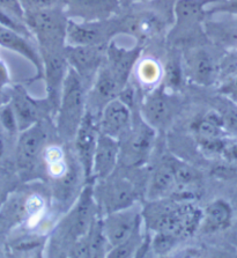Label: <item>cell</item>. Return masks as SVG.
Listing matches in <instances>:
<instances>
[{"label":"cell","mask_w":237,"mask_h":258,"mask_svg":"<svg viewBox=\"0 0 237 258\" xmlns=\"http://www.w3.org/2000/svg\"><path fill=\"white\" fill-rule=\"evenodd\" d=\"M0 124H2V126L4 127L5 132H7V134L11 136H14L17 135L18 132H20V130H19L17 117H15L14 110L13 108H12L11 103H7L0 109Z\"/></svg>","instance_id":"obj_31"},{"label":"cell","mask_w":237,"mask_h":258,"mask_svg":"<svg viewBox=\"0 0 237 258\" xmlns=\"http://www.w3.org/2000/svg\"><path fill=\"white\" fill-rule=\"evenodd\" d=\"M221 115L223 117V122H224V126H226V130L237 135V109L235 108L227 109V110Z\"/></svg>","instance_id":"obj_36"},{"label":"cell","mask_w":237,"mask_h":258,"mask_svg":"<svg viewBox=\"0 0 237 258\" xmlns=\"http://www.w3.org/2000/svg\"><path fill=\"white\" fill-rule=\"evenodd\" d=\"M145 213L147 226L153 232L168 233L185 238L197 232L203 220L204 211L184 201H168L165 198L150 201Z\"/></svg>","instance_id":"obj_1"},{"label":"cell","mask_w":237,"mask_h":258,"mask_svg":"<svg viewBox=\"0 0 237 258\" xmlns=\"http://www.w3.org/2000/svg\"><path fill=\"white\" fill-rule=\"evenodd\" d=\"M162 77L161 66L153 59L141 60L137 65V78L142 86L151 88L159 84Z\"/></svg>","instance_id":"obj_26"},{"label":"cell","mask_w":237,"mask_h":258,"mask_svg":"<svg viewBox=\"0 0 237 258\" xmlns=\"http://www.w3.org/2000/svg\"><path fill=\"white\" fill-rule=\"evenodd\" d=\"M5 187H6V181L5 177L0 174V204L4 202V196H5Z\"/></svg>","instance_id":"obj_40"},{"label":"cell","mask_w":237,"mask_h":258,"mask_svg":"<svg viewBox=\"0 0 237 258\" xmlns=\"http://www.w3.org/2000/svg\"><path fill=\"white\" fill-rule=\"evenodd\" d=\"M143 120L154 128L161 127L168 122L172 115V108L168 97L162 91L155 89L143 99L141 107Z\"/></svg>","instance_id":"obj_20"},{"label":"cell","mask_w":237,"mask_h":258,"mask_svg":"<svg viewBox=\"0 0 237 258\" xmlns=\"http://www.w3.org/2000/svg\"><path fill=\"white\" fill-rule=\"evenodd\" d=\"M140 56V49L138 46L125 49L112 43L107 48V66L114 76L117 78L120 85L125 86L129 83V77L133 66L137 64Z\"/></svg>","instance_id":"obj_16"},{"label":"cell","mask_w":237,"mask_h":258,"mask_svg":"<svg viewBox=\"0 0 237 258\" xmlns=\"http://www.w3.org/2000/svg\"><path fill=\"white\" fill-rule=\"evenodd\" d=\"M120 160V142L104 134L99 135L93 159V183L108 178L115 173Z\"/></svg>","instance_id":"obj_13"},{"label":"cell","mask_w":237,"mask_h":258,"mask_svg":"<svg viewBox=\"0 0 237 258\" xmlns=\"http://www.w3.org/2000/svg\"><path fill=\"white\" fill-rule=\"evenodd\" d=\"M111 25L107 20L67 22V43L68 45H103L110 36Z\"/></svg>","instance_id":"obj_14"},{"label":"cell","mask_w":237,"mask_h":258,"mask_svg":"<svg viewBox=\"0 0 237 258\" xmlns=\"http://www.w3.org/2000/svg\"><path fill=\"white\" fill-rule=\"evenodd\" d=\"M189 66L191 70L192 77L194 76L200 83H207L212 79L214 74V65L209 54L205 51H197L192 53L191 58L189 59Z\"/></svg>","instance_id":"obj_24"},{"label":"cell","mask_w":237,"mask_h":258,"mask_svg":"<svg viewBox=\"0 0 237 258\" xmlns=\"http://www.w3.org/2000/svg\"><path fill=\"white\" fill-rule=\"evenodd\" d=\"M65 159H66L65 152L61 147L59 146L45 147V150L43 152V160L46 167L50 165H53V163L64 161Z\"/></svg>","instance_id":"obj_32"},{"label":"cell","mask_w":237,"mask_h":258,"mask_svg":"<svg viewBox=\"0 0 237 258\" xmlns=\"http://www.w3.org/2000/svg\"><path fill=\"white\" fill-rule=\"evenodd\" d=\"M141 2H146V0H141Z\"/></svg>","instance_id":"obj_41"},{"label":"cell","mask_w":237,"mask_h":258,"mask_svg":"<svg viewBox=\"0 0 237 258\" xmlns=\"http://www.w3.org/2000/svg\"><path fill=\"white\" fill-rule=\"evenodd\" d=\"M232 219V209L228 202L216 199L206 207L200 227L204 234L217 233L226 229Z\"/></svg>","instance_id":"obj_21"},{"label":"cell","mask_w":237,"mask_h":258,"mask_svg":"<svg viewBox=\"0 0 237 258\" xmlns=\"http://www.w3.org/2000/svg\"><path fill=\"white\" fill-rule=\"evenodd\" d=\"M10 103L17 117L20 132L41 120L42 104L34 100L22 87L14 88Z\"/></svg>","instance_id":"obj_17"},{"label":"cell","mask_w":237,"mask_h":258,"mask_svg":"<svg viewBox=\"0 0 237 258\" xmlns=\"http://www.w3.org/2000/svg\"><path fill=\"white\" fill-rule=\"evenodd\" d=\"M122 89L123 86L120 85L117 78L114 76V73L107 65L103 64L92 85L91 100L93 103L92 107H87V109L96 117L97 115L100 117L103 108L110 101L117 99Z\"/></svg>","instance_id":"obj_15"},{"label":"cell","mask_w":237,"mask_h":258,"mask_svg":"<svg viewBox=\"0 0 237 258\" xmlns=\"http://www.w3.org/2000/svg\"><path fill=\"white\" fill-rule=\"evenodd\" d=\"M167 80L170 86H178L181 80V68L178 61L172 60L169 61L168 68H167Z\"/></svg>","instance_id":"obj_34"},{"label":"cell","mask_w":237,"mask_h":258,"mask_svg":"<svg viewBox=\"0 0 237 258\" xmlns=\"http://www.w3.org/2000/svg\"><path fill=\"white\" fill-rule=\"evenodd\" d=\"M25 21L32 30L42 54L64 52L67 42V20L56 6L25 13ZM41 54V56H42Z\"/></svg>","instance_id":"obj_3"},{"label":"cell","mask_w":237,"mask_h":258,"mask_svg":"<svg viewBox=\"0 0 237 258\" xmlns=\"http://www.w3.org/2000/svg\"><path fill=\"white\" fill-rule=\"evenodd\" d=\"M143 238L141 235V227L135 230V233L131 237L124 241L116 247L109 250L108 256L110 258H129L133 257L138 251H140Z\"/></svg>","instance_id":"obj_27"},{"label":"cell","mask_w":237,"mask_h":258,"mask_svg":"<svg viewBox=\"0 0 237 258\" xmlns=\"http://www.w3.org/2000/svg\"><path fill=\"white\" fill-rule=\"evenodd\" d=\"M103 228L108 238L109 247L114 248L123 243L127 238L140 228L142 221V212L137 205L126 209L115 211L106 214L102 218Z\"/></svg>","instance_id":"obj_7"},{"label":"cell","mask_w":237,"mask_h":258,"mask_svg":"<svg viewBox=\"0 0 237 258\" xmlns=\"http://www.w3.org/2000/svg\"><path fill=\"white\" fill-rule=\"evenodd\" d=\"M155 140V128L148 123L132 125L131 131L120 140V159L127 166L139 167L148 160Z\"/></svg>","instance_id":"obj_5"},{"label":"cell","mask_w":237,"mask_h":258,"mask_svg":"<svg viewBox=\"0 0 237 258\" xmlns=\"http://www.w3.org/2000/svg\"><path fill=\"white\" fill-rule=\"evenodd\" d=\"M22 212L26 214L29 221L35 220L43 213L44 211V199L40 195H30L25 199L22 204Z\"/></svg>","instance_id":"obj_30"},{"label":"cell","mask_w":237,"mask_h":258,"mask_svg":"<svg viewBox=\"0 0 237 258\" xmlns=\"http://www.w3.org/2000/svg\"><path fill=\"white\" fill-rule=\"evenodd\" d=\"M177 187V182L168 161L155 169L147 189V198L149 201H159L172 195Z\"/></svg>","instance_id":"obj_22"},{"label":"cell","mask_w":237,"mask_h":258,"mask_svg":"<svg viewBox=\"0 0 237 258\" xmlns=\"http://www.w3.org/2000/svg\"><path fill=\"white\" fill-rule=\"evenodd\" d=\"M214 11H220V12H229V13L237 14V0H229L227 3L219 4L213 7Z\"/></svg>","instance_id":"obj_38"},{"label":"cell","mask_w":237,"mask_h":258,"mask_svg":"<svg viewBox=\"0 0 237 258\" xmlns=\"http://www.w3.org/2000/svg\"><path fill=\"white\" fill-rule=\"evenodd\" d=\"M86 85L79 74L68 68L66 74L59 107L56 114L58 135L66 142L74 139L75 134L87 111Z\"/></svg>","instance_id":"obj_2"},{"label":"cell","mask_w":237,"mask_h":258,"mask_svg":"<svg viewBox=\"0 0 237 258\" xmlns=\"http://www.w3.org/2000/svg\"><path fill=\"white\" fill-rule=\"evenodd\" d=\"M100 211L108 214L135 204L137 190L130 179L114 174L100 181Z\"/></svg>","instance_id":"obj_6"},{"label":"cell","mask_w":237,"mask_h":258,"mask_svg":"<svg viewBox=\"0 0 237 258\" xmlns=\"http://www.w3.org/2000/svg\"><path fill=\"white\" fill-rule=\"evenodd\" d=\"M44 66V79L46 85L48 102L52 110L56 112L59 107L63 86L68 71V62L64 52H52L42 54Z\"/></svg>","instance_id":"obj_12"},{"label":"cell","mask_w":237,"mask_h":258,"mask_svg":"<svg viewBox=\"0 0 237 258\" xmlns=\"http://www.w3.org/2000/svg\"><path fill=\"white\" fill-rule=\"evenodd\" d=\"M205 4V0H177L175 5L177 26L194 25L203 15Z\"/></svg>","instance_id":"obj_23"},{"label":"cell","mask_w":237,"mask_h":258,"mask_svg":"<svg viewBox=\"0 0 237 258\" xmlns=\"http://www.w3.org/2000/svg\"><path fill=\"white\" fill-rule=\"evenodd\" d=\"M63 3L83 21L106 20L118 9V0H63Z\"/></svg>","instance_id":"obj_19"},{"label":"cell","mask_w":237,"mask_h":258,"mask_svg":"<svg viewBox=\"0 0 237 258\" xmlns=\"http://www.w3.org/2000/svg\"><path fill=\"white\" fill-rule=\"evenodd\" d=\"M0 46L27 58L36 68L37 76H43L44 66L42 56L30 43V38L0 25Z\"/></svg>","instance_id":"obj_18"},{"label":"cell","mask_w":237,"mask_h":258,"mask_svg":"<svg viewBox=\"0 0 237 258\" xmlns=\"http://www.w3.org/2000/svg\"><path fill=\"white\" fill-rule=\"evenodd\" d=\"M221 155H222L224 159H227L228 161L237 162V142H234V143L228 142Z\"/></svg>","instance_id":"obj_37"},{"label":"cell","mask_w":237,"mask_h":258,"mask_svg":"<svg viewBox=\"0 0 237 258\" xmlns=\"http://www.w3.org/2000/svg\"><path fill=\"white\" fill-rule=\"evenodd\" d=\"M26 12L30 11H38L50 9V7H54L57 4V0H19Z\"/></svg>","instance_id":"obj_33"},{"label":"cell","mask_w":237,"mask_h":258,"mask_svg":"<svg viewBox=\"0 0 237 258\" xmlns=\"http://www.w3.org/2000/svg\"><path fill=\"white\" fill-rule=\"evenodd\" d=\"M96 206L94 186L93 183H88L58 227V237L64 243V247L67 248V252L75 241L87 235L91 230L97 218Z\"/></svg>","instance_id":"obj_4"},{"label":"cell","mask_w":237,"mask_h":258,"mask_svg":"<svg viewBox=\"0 0 237 258\" xmlns=\"http://www.w3.org/2000/svg\"><path fill=\"white\" fill-rule=\"evenodd\" d=\"M168 163L172 168L175 178H176L177 186H188L199 179L198 171L181 160L172 158L168 160Z\"/></svg>","instance_id":"obj_28"},{"label":"cell","mask_w":237,"mask_h":258,"mask_svg":"<svg viewBox=\"0 0 237 258\" xmlns=\"http://www.w3.org/2000/svg\"><path fill=\"white\" fill-rule=\"evenodd\" d=\"M89 243H91V252L93 258L107 257L110 247H109L108 238L103 228L102 218H96L91 230L88 233Z\"/></svg>","instance_id":"obj_25"},{"label":"cell","mask_w":237,"mask_h":258,"mask_svg":"<svg viewBox=\"0 0 237 258\" xmlns=\"http://www.w3.org/2000/svg\"><path fill=\"white\" fill-rule=\"evenodd\" d=\"M181 238L168 233L155 232L153 238H151L150 247L157 256H165L169 253L172 250L176 247Z\"/></svg>","instance_id":"obj_29"},{"label":"cell","mask_w":237,"mask_h":258,"mask_svg":"<svg viewBox=\"0 0 237 258\" xmlns=\"http://www.w3.org/2000/svg\"><path fill=\"white\" fill-rule=\"evenodd\" d=\"M0 10L11 12L18 17L25 19V10L19 0H0Z\"/></svg>","instance_id":"obj_35"},{"label":"cell","mask_w":237,"mask_h":258,"mask_svg":"<svg viewBox=\"0 0 237 258\" xmlns=\"http://www.w3.org/2000/svg\"><path fill=\"white\" fill-rule=\"evenodd\" d=\"M6 152V139H5V130L0 124V162L4 159V155H5Z\"/></svg>","instance_id":"obj_39"},{"label":"cell","mask_w":237,"mask_h":258,"mask_svg":"<svg viewBox=\"0 0 237 258\" xmlns=\"http://www.w3.org/2000/svg\"><path fill=\"white\" fill-rule=\"evenodd\" d=\"M102 45H67L64 54L69 68L79 74L84 84L94 83L101 66L103 65L104 52Z\"/></svg>","instance_id":"obj_10"},{"label":"cell","mask_w":237,"mask_h":258,"mask_svg":"<svg viewBox=\"0 0 237 258\" xmlns=\"http://www.w3.org/2000/svg\"><path fill=\"white\" fill-rule=\"evenodd\" d=\"M99 135V118L87 109L86 115L73 139L76 158L79 160L87 183H93V159H94Z\"/></svg>","instance_id":"obj_8"},{"label":"cell","mask_w":237,"mask_h":258,"mask_svg":"<svg viewBox=\"0 0 237 258\" xmlns=\"http://www.w3.org/2000/svg\"><path fill=\"white\" fill-rule=\"evenodd\" d=\"M133 125V111L122 100H112L99 117V127L101 134L110 136L112 138L123 140L129 135Z\"/></svg>","instance_id":"obj_11"},{"label":"cell","mask_w":237,"mask_h":258,"mask_svg":"<svg viewBox=\"0 0 237 258\" xmlns=\"http://www.w3.org/2000/svg\"><path fill=\"white\" fill-rule=\"evenodd\" d=\"M46 138L48 131L42 120L20 132L15 150V159L19 169L22 171L33 169L40 155L43 154L45 150Z\"/></svg>","instance_id":"obj_9"}]
</instances>
